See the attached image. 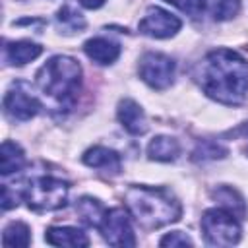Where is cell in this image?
<instances>
[{
  "label": "cell",
  "instance_id": "cell-1",
  "mask_svg": "<svg viewBox=\"0 0 248 248\" xmlns=\"http://www.w3.org/2000/svg\"><path fill=\"white\" fill-rule=\"evenodd\" d=\"M194 78L207 97L223 105H240L248 95V62L229 48L207 52L198 62Z\"/></svg>",
  "mask_w": 248,
  "mask_h": 248
},
{
  "label": "cell",
  "instance_id": "cell-24",
  "mask_svg": "<svg viewBox=\"0 0 248 248\" xmlns=\"http://www.w3.org/2000/svg\"><path fill=\"white\" fill-rule=\"evenodd\" d=\"M159 244H161V246H170V248H174V246H192L194 242H192V238H190L188 234H184V232H180V231H174V232L165 234V236L159 240Z\"/></svg>",
  "mask_w": 248,
  "mask_h": 248
},
{
  "label": "cell",
  "instance_id": "cell-4",
  "mask_svg": "<svg viewBox=\"0 0 248 248\" xmlns=\"http://www.w3.org/2000/svg\"><path fill=\"white\" fill-rule=\"evenodd\" d=\"M21 194L29 209L37 213H46L62 209L68 203L70 184L54 176H37L27 182Z\"/></svg>",
  "mask_w": 248,
  "mask_h": 248
},
{
  "label": "cell",
  "instance_id": "cell-27",
  "mask_svg": "<svg viewBox=\"0 0 248 248\" xmlns=\"http://www.w3.org/2000/svg\"><path fill=\"white\" fill-rule=\"evenodd\" d=\"M240 134H244V136L248 138V122H244V124H242V128H240Z\"/></svg>",
  "mask_w": 248,
  "mask_h": 248
},
{
  "label": "cell",
  "instance_id": "cell-15",
  "mask_svg": "<svg viewBox=\"0 0 248 248\" xmlns=\"http://www.w3.org/2000/svg\"><path fill=\"white\" fill-rule=\"evenodd\" d=\"M23 167H25L23 149L17 143L6 140L0 147V174L8 176V174H14V172H19Z\"/></svg>",
  "mask_w": 248,
  "mask_h": 248
},
{
  "label": "cell",
  "instance_id": "cell-3",
  "mask_svg": "<svg viewBox=\"0 0 248 248\" xmlns=\"http://www.w3.org/2000/svg\"><path fill=\"white\" fill-rule=\"evenodd\" d=\"M37 87L60 108H70L81 87V66L76 58L56 54L37 72Z\"/></svg>",
  "mask_w": 248,
  "mask_h": 248
},
{
  "label": "cell",
  "instance_id": "cell-2",
  "mask_svg": "<svg viewBox=\"0 0 248 248\" xmlns=\"http://www.w3.org/2000/svg\"><path fill=\"white\" fill-rule=\"evenodd\" d=\"M124 200L128 211L143 229L165 227L169 223L178 221L182 215L180 202L167 188L132 186L128 188Z\"/></svg>",
  "mask_w": 248,
  "mask_h": 248
},
{
  "label": "cell",
  "instance_id": "cell-18",
  "mask_svg": "<svg viewBox=\"0 0 248 248\" xmlns=\"http://www.w3.org/2000/svg\"><path fill=\"white\" fill-rule=\"evenodd\" d=\"M105 211H107V209L103 207V203H101L99 200L91 198V196H83V198H79L78 203H76V213L79 215V219H81L85 225L95 227V229H99Z\"/></svg>",
  "mask_w": 248,
  "mask_h": 248
},
{
  "label": "cell",
  "instance_id": "cell-21",
  "mask_svg": "<svg viewBox=\"0 0 248 248\" xmlns=\"http://www.w3.org/2000/svg\"><path fill=\"white\" fill-rule=\"evenodd\" d=\"M240 12V0H211V16L215 21H229Z\"/></svg>",
  "mask_w": 248,
  "mask_h": 248
},
{
  "label": "cell",
  "instance_id": "cell-12",
  "mask_svg": "<svg viewBox=\"0 0 248 248\" xmlns=\"http://www.w3.org/2000/svg\"><path fill=\"white\" fill-rule=\"evenodd\" d=\"M83 50H85V54H87L93 62L103 64V66L112 64V62L120 56V46H118V43H114V41H110V39H105V37H93V39L85 41Z\"/></svg>",
  "mask_w": 248,
  "mask_h": 248
},
{
  "label": "cell",
  "instance_id": "cell-6",
  "mask_svg": "<svg viewBox=\"0 0 248 248\" xmlns=\"http://www.w3.org/2000/svg\"><path fill=\"white\" fill-rule=\"evenodd\" d=\"M174 60L163 52H145L138 64L140 78L153 89H167L174 81Z\"/></svg>",
  "mask_w": 248,
  "mask_h": 248
},
{
  "label": "cell",
  "instance_id": "cell-23",
  "mask_svg": "<svg viewBox=\"0 0 248 248\" xmlns=\"http://www.w3.org/2000/svg\"><path fill=\"white\" fill-rule=\"evenodd\" d=\"M172 6H176L180 12L188 14L190 17H198L205 10V0H165Z\"/></svg>",
  "mask_w": 248,
  "mask_h": 248
},
{
  "label": "cell",
  "instance_id": "cell-19",
  "mask_svg": "<svg viewBox=\"0 0 248 248\" xmlns=\"http://www.w3.org/2000/svg\"><path fill=\"white\" fill-rule=\"evenodd\" d=\"M31 242V231L25 223L14 221L10 223L4 232H2V244L4 246H14V248H25Z\"/></svg>",
  "mask_w": 248,
  "mask_h": 248
},
{
  "label": "cell",
  "instance_id": "cell-5",
  "mask_svg": "<svg viewBox=\"0 0 248 248\" xmlns=\"http://www.w3.org/2000/svg\"><path fill=\"white\" fill-rule=\"evenodd\" d=\"M202 232L211 246H232L240 240V223L231 211L223 207L207 209L202 215Z\"/></svg>",
  "mask_w": 248,
  "mask_h": 248
},
{
  "label": "cell",
  "instance_id": "cell-25",
  "mask_svg": "<svg viewBox=\"0 0 248 248\" xmlns=\"http://www.w3.org/2000/svg\"><path fill=\"white\" fill-rule=\"evenodd\" d=\"M19 196H23V194H19V192H17L16 188H12L10 184H4V186H2V209H12V207H16Z\"/></svg>",
  "mask_w": 248,
  "mask_h": 248
},
{
  "label": "cell",
  "instance_id": "cell-16",
  "mask_svg": "<svg viewBox=\"0 0 248 248\" xmlns=\"http://www.w3.org/2000/svg\"><path fill=\"white\" fill-rule=\"evenodd\" d=\"M147 155L153 161H174L180 155V143L170 136H155L147 145Z\"/></svg>",
  "mask_w": 248,
  "mask_h": 248
},
{
  "label": "cell",
  "instance_id": "cell-22",
  "mask_svg": "<svg viewBox=\"0 0 248 248\" xmlns=\"http://www.w3.org/2000/svg\"><path fill=\"white\" fill-rule=\"evenodd\" d=\"M227 155V149L219 145L217 141H202L194 151V161H209V159H221Z\"/></svg>",
  "mask_w": 248,
  "mask_h": 248
},
{
  "label": "cell",
  "instance_id": "cell-14",
  "mask_svg": "<svg viewBox=\"0 0 248 248\" xmlns=\"http://www.w3.org/2000/svg\"><path fill=\"white\" fill-rule=\"evenodd\" d=\"M43 52V46L31 41H12L4 46V58L12 66H23L31 60H35Z\"/></svg>",
  "mask_w": 248,
  "mask_h": 248
},
{
  "label": "cell",
  "instance_id": "cell-9",
  "mask_svg": "<svg viewBox=\"0 0 248 248\" xmlns=\"http://www.w3.org/2000/svg\"><path fill=\"white\" fill-rule=\"evenodd\" d=\"M180 25H182V21L176 16H172L170 12H167L163 8L151 6V8H147V12L141 17L138 27L147 37L169 39V37H172V35H176L180 31Z\"/></svg>",
  "mask_w": 248,
  "mask_h": 248
},
{
  "label": "cell",
  "instance_id": "cell-7",
  "mask_svg": "<svg viewBox=\"0 0 248 248\" xmlns=\"http://www.w3.org/2000/svg\"><path fill=\"white\" fill-rule=\"evenodd\" d=\"M41 108L39 99L33 95V89L27 81H16L4 95V112L12 120H31Z\"/></svg>",
  "mask_w": 248,
  "mask_h": 248
},
{
  "label": "cell",
  "instance_id": "cell-13",
  "mask_svg": "<svg viewBox=\"0 0 248 248\" xmlns=\"http://www.w3.org/2000/svg\"><path fill=\"white\" fill-rule=\"evenodd\" d=\"M45 240L52 246H72V248L89 246L87 234L76 227H50L45 232Z\"/></svg>",
  "mask_w": 248,
  "mask_h": 248
},
{
  "label": "cell",
  "instance_id": "cell-17",
  "mask_svg": "<svg viewBox=\"0 0 248 248\" xmlns=\"http://www.w3.org/2000/svg\"><path fill=\"white\" fill-rule=\"evenodd\" d=\"M211 196H213V200H217L219 207L231 211L234 217H238V219H244L246 217V202H244V198L234 188L223 184V186L215 188Z\"/></svg>",
  "mask_w": 248,
  "mask_h": 248
},
{
  "label": "cell",
  "instance_id": "cell-10",
  "mask_svg": "<svg viewBox=\"0 0 248 248\" xmlns=\"http://www.w3.org/2000/svg\"><path fill=\"white\" fill-rule=\"evenodd\" d=\"M118 120L122 124V128L126 132H130L132 136H141L145 134L147 130V120H145V114L141 110V107L132 101V99H122L118 103Z\"/></svg>",
  "mask_w": 248,
  "mask_h": 248
},
{
  "label": "cell",
  "instance_id": "cell-20",
  "mask_svg": "<svg viewBox=\"0 0 248 248\" xmlns=\"http://www.w3.org/2000/svg\"><path fill=\"white\" fill-rule=\"evenodd\" d=\"M56 23H58L60 31L66 33V35L79 33V31L85 27L83 16H81L78 10H74L72 6H62V8L58 10V14H56Z\"/></svg>",
  "mask_w": 248,
  "mask_h": 248
},
{
  "label": "cell",
  "instance_id": "cell-11",
  "mask_svg": "<svg viewBox=\"0 0 248 248\" xmlns=\"http://www.w3.org/2000/svg\"><path fill=\"white\" fill-rule=\"evenodd\" d=\"M83 163L87 167H93V169H99L107 174H118L120 169H122V161H120V155L108 147H103V145H95L91 149H87L83 153Z\"/></svg>",
  "mask_w": 248,
  "mask_h": 248
},
{
  "label": "cell",
  "instance_id": "cell-26",
  "mask_svg": "<svg viewBox=\"0 0 248 248\" xmlns=\"http://www.w3.org/2000/svg\"><path fill=\"white\" fill-rule=\"evenodd\" d=\"M79 4H81L83 8H89V10H97V8H101V6L105 4V0H79Z\"/></svg>",
  "mask_w": 248,
  "mask_h": 248
},
{
  "label": "cell",
  "instance_id": "cell-8",
  "mask_svg": "<svg viewBox=\"0 0 248 248\" xmlns=\"http://www.w3.org/2000/svg\"><path fill=\"white\" fill-rule=\"evenodd\" d=\"M99 231H101L105 242H108L110 246L128 248V246L136 244V236H134V231L130 225L128 211L122 207H112V209L105 211Z\"/></svg>",
  "mask_w": 248,
  "mask_h": 248
}]
</instances>
